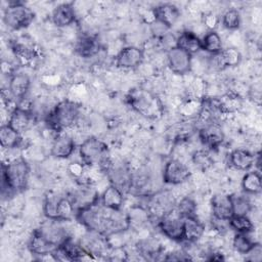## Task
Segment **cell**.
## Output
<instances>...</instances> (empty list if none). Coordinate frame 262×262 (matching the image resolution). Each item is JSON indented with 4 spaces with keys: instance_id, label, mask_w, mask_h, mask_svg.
Returning <instances> with one entry per match:
<instances>
[{
    "instance_id": "cell-37",
    "label": "cell",
    "mask_w": 262,
    "mask_h": 262,
    "mask_svg": "<svg viewBox=\"0 0 262 262\" xmlns=\"http://www.w3.org/2000/svg\"><path fill=\"white\" fill-rule=\"evenodd\" d=\"M84 168L85 165L83 163H79V162H74L71 163L68 167V171L69 173L77 180L81 179L84 176Z\"/></svg>"
},
{
    "instance_id": "cell-24",
    "label": "cell",
    "mask_w": 262,
    "mask_h": 262,
    "mask_svg": "<svg viewBox=\"0 0 262 262\" xmlns=\"http://www.w3.org/2000/svg\"><path fill=\"white\" fill-rule=\"evenodd\" d=\"M108 177L113 185L117 186L120 190L129 191L130 182H131V173L128 172L126 169L119 167V168H107Z\"/></svg>"
},
{
    "instance_id": "cell-21",
    "label": "cell",
    "mask_w": 262,
    "mask_h": 262,
    "mask_svg": "<svg viewBox=\"0 0 262 262\" xmlns=\"http://www.w3.org/2000/svg\"><path fill=\"white\" fill-rule=\"evenodd\" d=\"M31 80L25 73H14L11 75L8 89L10 94L15 98H24L30 89Z\"/></svg>"
},
{
    "instance_id": "cell-27",
    "label": "cell",
    "mask_w": 262,
    "mask_h": 262,
    "mask_svg": "<svg viewBox=\"0 0 262 262\" xmlns=\"http://www.w3.org/2000/svg\"><path fill=\"white\" fill-rule=\"evenodd\" d=\"M261 187V175L259 171H251L245 174L242 179V188L246 193H260Z\"/></svg>"
},
{
    "instance_id": "cell-39",
    "label": "cell",
    "mask_w": 262,
    "mask_h": 262,
    "mask_svg": "<svg viewBox=\"0 0 262 262\" xmlns=\"http://www.w3.org/2000/svg\"><path fill=\"white\" fill-rule=\"evenodd\" d=\"M204 23H205V25L207 26V28H208L210 31H215V29H216L217 26H218V18H217V16H215L214 14L209 13V14H207V15L205 16Z\"/></svg>"
},
{
    "instance_id": "cell-11",
    "label": "cell",
    "mask_w": 262,
    "mask_h": 262,
    "mask_svg": "<svg viewBox=\"0 0 262 262\" xmlns=\"http://www.w3.org/2000/svg\"><path fill=\"white\" fill-rule=\"evenodd\" d=\"M211 209L214 218L218 221H228L233 215L231 196L218 193L211 199Z\"/></svg>"
},
{
    "instance_id": "cell-10",
    "label": "cell",
    "mask_w": 262,
    "mask_h": 262,
    "mask_svg": "<svg viewBox=\"0 0 262 262\" xmlns=\"http://www.w3.org/2000/svg\"><path fill=\"white\" fill-rule=\"evenodd\" d=\"M199 136L202 142L212 149L219 147V145L224 140V133L222 128L216 122L205 123V125H203L199 131Z\"/></svg>"
},
{
    "instance_id": "cell-9",
    "label": "cell",
    "mask_w": 262,
    "mask_h": 262,
    "mask_svg": "<svg viewBox=\"0 0 262 262\" xmlns=\"http://www.w3.org/2000/svg\"><path fill=\"white\" fill-rule=\"evenodd\" d=\"M168 66L170 70L178 75H185L191 69V54L173 46L167 52Z\"/></svg>"
},
{
    "instance_id": "cell-17",
    "label": "cell",
    "mask_w": 262,
    "mask_h": 262,
    "mask_svg": "<svg viewBox=\"0 0 262 262\" xmlns=\"http://www.w3.org/2000/svg\"><path fill=\"white\" fill-rule=\"evenodd\" d=\"M57 247L49 242L38 229H36L29 242V249L35 255L47 256L52 255Z\"/></svg>"
},
{
    "instance_id": "cell-31",
    "label": "cell",
    "mask_w": 262,
    "mask_h": 262,
    "mask_svg": "<svg viewBox=\"0 0 262 262\" xmlns=\"http://www.w3.org/2000/svg\"><path fill=\"white\" fill-rule=\"evenodd\" d=\"M256 243L251 241V238L248 236V233H236L232 241V247L233 249L239 253V254H248Z\"/></svg>"
},
{
    "instance_id": "cell-30",
    "label": "cell",
    "mask_w": 262,
    "mask_h": 262,
    "mask_svg": "<svg viewBox=\"0 0 262 262\" xmlns=\"http://www.w3.org/2000/svg\"><path fill=\"white\" fill-rule=\"evenodd\" d=\"M229 227L236 233H249L253 230L254 225L248 215H235L233 214L228 219Z\"/></svg>"
},
{
    "instance_id": "cell-5",
    "label": "cell",
    "mask_w": 262,
    "mask_h": 262,
    "mask_svg": "<svg viewBox=\"0 0 262 262\" xmlns=\"http://www.w3.org/2000/svg\"><path fill=\"white\" fill-rule=\"evenodd\" d=\"M132 108L147 118H157L162 113V105L157 96L143 89H134L128 95Z\"/></svg>"
},
{
    "instance_id": "cell-2",
    "label": "cell",
    "mask_w": 262,
    "mask_h": 262,
    "mask_svg": "<svg viewBox=\"0 0 262 262\" xmlns=\"http://www.w3.org/2000/svg\"><path fill=\"white\" fill-rule=\"evenodd\" d=\"M30 167L23 158L10 161L8 164L2 165V195L7 193L20 192L28 185Z\"/></svg>"
},
{
    "instance_id": "cell-23",
    "label": "cell",
    "mask_w": 262,
    "mask_h": 262,
    "mask_svg": "<svg viewBox=\"0 0 262 262\" xmlns=\"http://www.w3.org/2000/svg\"><path fill=\"white\" fill-rule=\"evenodd\" d=\"M175 46L192 55L202 49V42L193 32L184 31L176 38Z\"/></svg>"
},
{
    "instance_id": "cell-13",
    "label": "cell",
    "mask_w": 262,
    "mask_h": 262,
    "mask_svg": "<svg viewBox=\"0 0 262 262\" xmlns=\"http://www.w3.org/2000/svg\"><path fill=\"white\" fill-rule=\"evenodd\" d=\"M33 114L30 110L24 108L21 106H15L12 112H10L8 125L13 128L19 134L27 131L33 124Z\"/></svg>"
},
{
    "instance_id": "cell-12",
    "label": "cell",
    "mask_w": 262,
    "mask_h": 262,
    "mask_svg": "<svg viewBox=\"0 0 262 262\" xmlns=\"http://www.w3.org/2000/svg\"><path fill=\"white\" fill-rule=\"evenodd\" d=\"M143 51L136 46H128L119 51L116 56V64L122 69H134L141 64Z\"/></svg>"
},
{
    "instance_id": "cell-38",
    "label": "cell",
    "mask_w": 262,
    "mask_h": 262,
    "mask_svg": "<svg viewBox=\"0 0 262 262\" xmlns=\"http://www.w3.org/2000/svg\"><path fill=\"white\" fill-rule=\"evenodd\" d=\"M169 29L170 28H168L167 26H165L164 24H162L159 20L154 19V21L151 23V31L156 36H165L166 31Z\"/></svg>"
},
{
    "instance_id": "cell-28",
    "label": "cell",
    "mask_w": 262,
    "mask_h": 262,
    "mask_svg": "<svg viewBox=\"0 0 262 262\" xmlns=\"http://www.w3.org/2000/svg\"><path fill=\"white\" fill-rule=\"evenodd\" d=\"M76 216V208L69 196H59L56 208V219L60 221H69Z\"/></svg>"
},
{
    "instance_id": "cell-4",
    "label": "cell",
    "mask_w": 262,
    "mask_h": 262,
    "mask_svg": "<svg viewBox=\"0 0 262 262\" xmlns=\"http://www.w3.org/2000/svg\"><path fill=\"white\" fill-rule=\"evenodd\" d=\"M80 158L85 166H100L106 168L108 163L107 145L96 137H88L79 147Z\"/></svg>"
},
{
    "instance_id": "cell-19",
    "label": "cell",
    "mask_w": 262,
    "mask_h": 262,
    "mask_svg": "<svg viewBox=\"0 0 262 262\" xmlns=\"http://www.w3.org/2000/svg\"><path fill=\"white\" fill-rule=\"evenodd\" d=\"M241 53L237 49L233 47H229L226 49H222L220 52L213 54V63L220 70L225 68L237 66L241 61Z\"/></svg>"
},
{
    "instance_id": "cell-35",
    "label": "cell",
    "mask_w": 262,
    "mask_h": 262,
    "mask_svg": "<svg viewBox=\"0 0 262 262\" xmlns=\"http://www.w3.org/2000/svg\"><path fill=\"white\" fill-rule=\"evenodd\" d=\"M58 198L59 196L56 194H49L44 200L43 212H44V215L49 220H57L56 219V208H57Z\"/></svg>"
},
{
    "instance_id": "cell-33",
    "label": "cell",
    "mask_w": 262,
    "mask_h": 262,
    "mask_svg": "<svg viewBox=\"0 0 262 262\" xmlns=\"http://www.w3.org/2000/svg\"><path fill=\"white\" fill-rule=\"evenodd\" d=\"M175 209L183 218L195 216L196 203L190 196H185L180 200V202L178 203V205L176 206Z\"/></svg>"
},
{
    "instance_id": "cell-26",
    "label": "cell",
    "mask_w": 262,
    "mask_h": 262,
    "mask_svg": "<svg viewBox=\"0 0 262 262\" xmlns=\"http://www.w3.org/2000/svg\"><path fill=\"white\" fill-rule=\"evenodd\" d=\"M21 137L18 132L11 128L8 124H4L0 128V143L4 148H14L19 146Z\"/></svg>"
},
{
    "instance_id": "cell-29",
    "label": "cell",
    "mask_w": 262,
    "mask_h": 262,
    "mask_svg": "<svg viewBox=\"0 0 262 262\" xmlns=\"http://www.w3.org/2000/svg\"><path fill=\"white\" fill-rule=\"evenodd\" d=\"M202 49L213 54H216L222 50L221 37L216 31H209L201 40Z\"/></svg>"
},
{
    "instance_id": "cell-20",
    "label": "cell",
    "mask_w": 262,
    "mask_h": 262,
    "mask_svg": "<svg viewBox=\"0 0 262 262\" xmlns=\"http://www.w3.org/2000/svg\"><path fill=\"white\" fill-rule=\"evenodd\" d=\"M256 156L249 150L236 148L229 155V164L236 170L246 171L255 165Z\"/></svg>"
},
{
    "instance_id": "cell-16",
    "label": "cell",
    "mask_w": 262,
    "mask_h": 262,
    "mask_svg": "<svg viewBox=\"0 0 262 262\" xmlns=\"http://www.w3.org/2000/svg\"><path fill=\"white\" fill-rule=\"evenodd\" d=\"M205 232V225L196 218V216L183 218V236L182 242L195 243Z\"/></svg>"
},
{
    "instance_id": "cell-14",
    "label": "cell",
    "mask_w": 262,
    "mask_h": 262,
    "mask_svg": "<svg viewBox=\"0 0 262 262\" xmlns=\"http://www.w3.org/2000/svg\"><path fill=\"white\" fill-rule=\"evenodd\" d=\"M154 19L161 21L168 28H171L179 18L180 11L177 6L171 3H163L156 6L152 10Z\"/></svg>"
},
{
    "instance_id": "cell-6",
    "label": "cell",
    "mask_w": 262,
    "mask_h": 262,
    "mask_svg": "<svg viewBox=\"0 0 262 262\" xmlns=\"http://www.w3.org/2000/svg\"><path fill=\"white\" fill-rule=\"evenodd\" d=\"M34 17L33 10L21 2H10L3 13L5 25L12 30H20L29 27Z\"/></svg>"
},
{
    "instance_id": "cell-34",
    "label": "cell",
    "mask_w": 262,
    "mask_h": 262,
    "mask_svg": "<svg viewBox=\"0 0 262 262\" xmlns=\"http://www.w3.org/2000/svg\"><path fill=\"white\" fill-rule=\"evenodd\" d=\"M222 24L228 30L238 29L241 25L239 12L234 8L227 9L222 15Z\"/></svg>"
},
{
    "instance_id": "cell-7",
    "label": "cell",
    "mask_w": 262,
    "mask_h": 262,
    "mask_svg": "<svg viewBox=\"0 0 262 262\" xmlns=\"http://www.w3.org/2000/svg\"><path fill=\"white\" fill-rule=\"evenodd\" d=\"M161 231L173 241L182 242L183 236V217L176 209L165 213L159 221Z\"/></svg>"
},
{
    "instance_id": "cell-18",
    "label": "cell",
    "mask_w": 262,
    "mask_h": 262,
    "mask_svg": "<svg viewBox=\"0 0 262 262\" xmlns=\"http://www.w3.org/2000/svg\"><path fill=\"white\" fill-rule=\"evenodd\" d=\"M52 21L56 27L62 28L72 25L76 20V12L72 3H62L57 5L51 15Z\"/></svg>"
},
{
    "instance_id": "cell-1",
    "label": "cell",
    "mask_w": 262,
    "mask_h": 262,
    "mask_svg": "<svg viewBox=\"0 0 262 262\" xmlns=\"http://www.w3.org/2000/svg\"><path fill=\"white\" fill-rule=\"evenodd\" d=\"M76 217L89 231L104 236H110L129 228L127 215H124L121 210L104 207L99 198L89 206L78 210Z\"/></svg>"
},
{
    "instance_id": "cell-36",
    "label": "cell",
    "mask_w": 262,
    "mask_h": 262,
    "mask_svg": "<svg viewBox=\"0 0 262 262\" xmlns=\"http://www.w3.org/2000/svg\"><path fill=\"white\" fill-rule=\"evenodd\" d=\"M192 160H193V163L202 169H207L212 165L211 157L207 151H204V150L195 151L192 157Z\"/></svg>"
},
{
    "instance_id": "cell-22",
    "label": "cell",
    "mask_w": 262,
    "mask_h": 262,
    "mask_svg": "<svg viewBox=\"0 0 262 262\" xmlns=\"http://www.w3.org/2000/svg\"><path fill=\"white\" fill-rule=\"evenodd\" d=\"M99 201L106 208L121 210L124 203V192L117 186L111 184L104 189L99 198Z\"/></svg>"
},
{
    "instance_id": "cell-8",
    "label": "cell",
    "mask_w": 262,
    "mask_h": 262,
    "mask_svg": "<svg viewBox=\"0 0 262 262\" xmlns=\"http://www.w3.org/2000/svg\"><path fill=\"white\" fill-rule=\"evenodd\" d=\"M189 177L190 171L182 162L172 159L166 163L163 171V181L165 183L177 185L185 182Z\"/></svg>"
},
{
    "instance_id": "cell-15",
    "label": "cell",
    "mask_w": 262,
    "mask_h": 262,
    "mask_svg": "<svg viewBox=\"0 0 262 262\" xmlns=\"http://www.w3.org/2000/svg\"><path fill=\"white\" fill-rule=\"evenodd\" d=\"M75 150V142L73 138L67 134L59 132L54 138L51 146V155L58 159L69 158Z\"/></svg>"
},
{
    "instance_id": "cell-3",
    "label": "cell",
    "mask_w": 262,
    "mask_h": 262,
    "mask_svg": "<svg viewBox=\"0 0 262 262\" xmlns=\"http://www.w3.org/2000/svg\"><path fill=\"white\" fill-rule=\"evenodd\" d=\"M79 114L80 105L77 102L69 99L61 100L46 116V124L51 130L59 133L73 126Z\"/></svg>"
},
{
    "instance_id": "cell-25",
    "label": "cell",
    "mask_w": 262,
    "mask_h": 262,
    "mask_svg": "<svg viewBox=\"0 0 262 262\" xmlns=\"http://www.w3.org/2000/svg\"><path fill=\"white\" fill-rule=\"evenodd\" d=\"M76 51L83 57H90L99 51V43L93 36L83 35L76 43Z\"/></svg>"
},
{
    "instance_id": "cell-32",
    "label": "cell",
    "mask_w": 262,
    "mask_h": 262,
    "mask_svg": "<svg viewBox=\"0 0 262 262\" xmlns=\"http://www.w3.org/2000/svg\"><path fill=\"white\" fill-rule=\"evenodd\" d=\"M233 208V214L235 215H248L252 210V204L250 200L243 194L230 195Z\"/></svg>"
}]
</instances>
